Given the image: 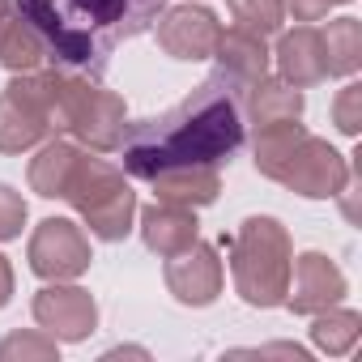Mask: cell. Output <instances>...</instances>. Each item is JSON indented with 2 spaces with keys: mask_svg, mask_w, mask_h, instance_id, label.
<instances>
[{
  "mask_svg": "<svg viewBox=\"0 0 362 362\" xmlns=\"http://www.w3.org/2000/svg\"><path fill=\"white\" fill-rule=\"evenodd\" d=\"M30 315L43 332H52L56 341L64 345H77V341H90V332L98 328V303L86 286L77 281H47L35 303H30Z\"/></svg>",
  "mask_w": 362,
  "mask_h": 362,
  "instance_id": "9",
  "label": "cell"
},
{
  "mask_svg": "<svg viewBox=\"0 0 362 362\" xmlns=\"http://www.w3.org/2000/svg\"><path fill=\"white\" fill-rule=\"evenodd\" d=\"M320 39H324L328 77H354L362 69V26H358V18L328 22V30H320Z\"/></svg>",
  "mask_w": 362,
  "mask_h": 362,
  "instance_id": "21",
  "label": "cell"
},
{
  "mask_svg": "<svg viewBox=\"0 0 362 362\" xmlns=\"http://www.w3.org/2000/svg\"><path fill=\"white\" fill-rule=\"evenodd\" d=\"M281 9H286V18L311 26V22H324V18H328L332 0H281Z\"/></svg>",
  "mask_w": 362,
  "mask_h": 362,
  "instance_id": "26",
  "label": "cell"
},
{
  "mask_svg": "<svg viewBox=\"0 0 362 362\" xmlns=\"http://www.w3.org/2000/svg\"><path fill=\"white\" fill-rule=\"evenodd\" d=\"M362 337V315L349 311V307H324L311 315V345L328 358H345Z\"/></svg>",
  "mask_w": 362,
  "mask_h": 362,
  "instance_id": "20",
  "label": "cell"
},
{
  "mask_svg": "<svg viewBox=\"0 0 362 362\" xmlns=\"http://www.w3.org/2000/svg\"><path fill=\"white\" fill-rule=\"evenodd\" d=\"M9 298H13V264L0 252V307H9Z\"/></svg>",
  "mask_w": 362,
  "mask_h": 362,
  "instance_id": "28",
  "label": "cell"
},
{
  "mask_svg": "<svg viewBox=\"0 0 362 362\" xmlns=\"http://www.w3.org/2000/svg\"><path fill=\"white\" fill-rule=\"evenodd\" d=\"M252 162L264 179L307 197V201H332L349 188V158L332 149L324 136L307 132L298 119H281L252 132Z\"/></svg>",
  "mask_w": 362,
  "mask_h": 362,
  "instance_id": "3",
  "label": "cell"
},
{
  "mask_svg": "<svg viewBox=\"0 0 362 362\" xmlns=\"http://www.w3.org/2000/svg\"><path fill=\"white\" fill-rule=\"evenodd\" d=\"M243 354H252V358H294V362L311 358L303 345H260V349H243Z\"/></svg>",
  "mask_w": 362,
  "mask_h": 362,
  "instance_id": "27",
  "label": "cell"
},
{
  "mask_svg": "<svg viewBox=\"0 0 362 362\" xmlns=\"http://www.w3.org/2000/svg\"><path fill=\"white\" fill-rule=\"evenodd\" d=\"M162 277H166V290L179 307H209V303H218V294L226 286V269L218 260V247L201 243V239L184 252L166 256Z\"/></svg>",
  "mask_w": 362,
  "mask_h": 362,
  "instance_id": "10",
  "label": "cell"
},
{
  "mask_svg": "<svg viewBox=\"0 0 362 362\" xmlns=\"http://www.w3.org/2000/svg\"><path fill=\"white\" fill-rule=\"evenodd\" d=\"M47 64H52L47 39L22 13H9L5 22H0V69H9V73H35V69H47Z\"/></svg>",
  "mask_w": 362,
  "mask_h": 362,
  "instance_id": "19",
  "label": "cell"
},
{
  "mask_svg": "<svg viewBox=\"0 0 362 362\" xmlns=\"http://www.w3.org/2000/svg\"><path fill=\"white\" fill-rule=\"evenodd\" d=\"M64 201L77 209L81 226H90V235L103 239V243L128 239L132 226H136V209H141L136 192L128 184V175H124V166L98 158L94 149L81 153V162H77V170L69 179V188H64Z\"/></svg>",
  "mask_w": 362,
  "mask_h": 362,
  "instance_id": "6",
  "label": "cell"
},
{
  "mask_svg": "<svg viewBox=\"0 0 362 362\" xmlns=\"http://www.w3.org/2000/svg\"><path fill=\"white\" fill-rule=\"evenodd\" d=\"M90 235L69 218H43L26 243V264L43 281H77L90 269Z\"/></svg>",
  "mask_w": 362,
  "mask_h": 362,
  "instance_id": "8",
  "label": "cell"
},
{
  "mask_svg": "<svg viewBox=\"0 0 362 362\" xmlns=\"http://www.w3.org/2000/svg\"><path fill=\"white\" fill-rule=\"evenodd\" d=\"M273 64H277V77L290 81L294 90H307V86H320L328 77L324 69V39L315 26H294V30H281L277 35V47L269 52Z\"/></svg>",
  "mask_w": 362,
  "mask_h": 362,
  "instance_id": "15",
  "label": "cell"
},
{
  "mask_svg": "<svg viewBox=\"0 0 362 362\" xmlns=\"http://www.w3.org/2000/svg\"><path fill=\"white\" fill-rule=\"evenodd\" d=\"M9 13H13V9H9V0H0V22H5Z\"/></svg>",
  "mask_w": 362,
  "mask_h": 362,
  "instance_id": "29",
  "label": "cell"
},
{
  "mask_svg": "<svg viewBox=\"0 0 362 362\" xmlns=\"http://www.w3.org/2000/svg\"><path fill=\"white\" fill-rule=\"evenodd\" d=\"M209 60H218V77H222L226 86H235L239 94H243L252 81H260V77L269 73V64H273L269 39H260V35H252V30H239V26H230V30L218 35V47H214Z\"/></svg>",
  "mask_w": 362,
  "mask_h": 362,
  "instance_id": "14",
  "label": "cell"
},
{
  "mask_svg": "<svg viewBox=\"0 0 362 362\" xmlns=\"http://www.w3.org/2000/svg\"><path fill=\"white\" fill-rule=\"evenodd\" d=\"M26 218H30V205L18 188L9 184H0V243H9V239H22L26 230Z\"/></svg>",
  "mask_w": 362,
  "mask_h": 362,
  "instance_id": "25",
  "label": "cell"
},
{
  "mask_svg": "<svg viewBox=\"0 0 362 362\" xmlns=\"http://www.w3.org/2000/svg\"><path fill=\"white\" fill-rule=\"evenodd\" d=\"M136 230H141V243L153 252V256H175L201 239V222H197V209L188 205H170V201H153L145 209H136Z\"/></svg>",
  "mask_w": 362,
  "mask_h": 362,
  "instance_id": "13",
  "label": "cell"
},
{
  "mask_svg": "<svg viewBox=\"0 0 362 362\" xmlns=\"http://www.w3.org/2000/svg\"><path fill=\"white\" fill-rule=\"evenodd\" d=\"M81 153H86V145L64 141V136H47L39 145V153L30 158V170H26L30 192L43 197V201H64V188H69V179H73Z\"/></svg>",
  "mask_w": 362,
  "mask_h": 362,
  "instance_id": "18",
  "label": "cell"
},
{
  "mask_svg": "<svg viewBox=\"0 0 362 362\" xmlns=\"http://www.w3.org/2000/svg\"><path fill=\"white\" fill-rule=\"evenodd\" d=\"M128 128V103L90 73L52 69V132H69L94 153H115Z\"/></svg>",
  "mask_w": 362,
  "mask_h": 362,
  "instance_id": "5",
  "label": "cell"
},
{
  "mask_svg": "<svg viewBox=\"0 0 362 362\" xmlns=\"http://www.w3.org/2000/svg\"><path fill=\"white\" fill-rule=\"evenodd\" d=\"M226 9L239 30H252L260 39H273L286 30V9L281 0H226Z\"/></svg>",
  "mask_w": 362,
  "mask_h": 362,
  "instance_id": "22",
  "label": "cell"
},
{
  "mask_svg": "<svg viewBox=\"0 0 362 362\" xmlns=\"http://www.w3.org/2000/svg\"><path fill=\"white\" fill-rule=\"evenodd\" d=\"M153 35H158V47L170 56V60H209L214 47H218V35H222V22L214 9L205 5H175V9H162L158 22H153Z\"/></svg>",
  "mask_w": 362,
  "mask_h": 362,
  "instance_id": "11",
  "label": "cell"
},
{
  "mask_svg": "<svg viewBox=\"0 0 362 362\" xmlns=\"http://www.w3.org/2000/svg\"><path fill=\"white\" fill-rule=\"evenodd\" d=\"M243 136L247 128H243L239 90L214 73L170 111L124 128L119 158H124L128 179L149 184L166 166H226L239 153Z\"/></svg>",
  "mask_w": 362,
  "mask_h": 362,
  "instance_id": "1",
  "label": "cell"
},
{
  "mask_svg": "<svg viewBox=\"0 0 362 362\" xmlns=\"http://www.w3.org/2000/svg\"><path fill=\"white\" fill-rule=\"evenodd\" d=\"M332 124H337L341 136H358L362 132V86L354 77H345V86H341V94L332 103Z\"/></svg>",
  "mask_w": 362,
  "mask_h": 362,
  "instance_id": "24",
  "label": "cell"
},
{
  "mask_svg": "<svg viewBox=\"0 0 362 362\" xmlns=\"http://www.w3.org/2000/svg\"><path fill=\"white\" fill-rule=\"evenodd\" d=\"M149 184H153V201L205 209L222 197V166H166Z\"/></svg>",
  "mask_w": 362,
  "mask_h": 362,
  "instance_id": "17",
  "label": "cell"
},
{
  "mask_svg": "<svg viewBox=\"0 0 362 362\" xmlns=\"http://www.w3.org/2000/svg\"><path fill=\"white\" fill-rule=\"evenodd\" d=\"M239 107H243V128L256 132V128H269V124H281V119H303V90L264 73L260 81H252L243 90Z\"/></svg>",
  "mask_w": 362,
  "mask_h": 362,
  "instance_id": "16",
  "label": "cell"
},
{
  "mask_svg": "<svg viewBox=\"0 0 362 362\" xmlns=\"http://www.w3.org/2000/svg\"><path fill=\"white\" fill-rule=\"evenodd\" d=\"M166 0H13L52 52V69H73L98 77L107 56L145 30H153Z\"/></svg>",
  "mask_w": 362,
  "mask_h": 362,
  "instance_id": "2",
  "label": "cell"
},
{
  "mask_svg": "<svg viewBox=\"0 0 362 362\" xmlns=\"http://www.w3.org/2000/svg\"><path fill=\"white\" fill-rule=\"evenodd\" d=\"M52 132V64L35 73H13L0 90V153H26Z\"/></svg>",
  "mask_w": 362,
  "mask_h": 362,
  "instance_id": "7",
  "label": "cell"
},
{
  "mask_svg": "<svg viewBox=\"0 0 362 362\" xmlns=\"http://www.w3.org/2000/svg\"><path fill=\"white\" fill-rule=\"evenodd\" d=\"M349 294V277L341 273V264L324 252H303L290 264V286H286V303L294 315H315L324 307H337Z\"/></svg>",
  "mask_w": 362,
  "mask_h": 362,
  "instance_id": "12",
  "label": "cell"
},
{
  "mask_svg": "<svg viewBox=\"0 0 362 362\" xmlns=\"http://www.w3.org/2000/svg\"><path fill=\"white\" fill-rule=\"evenodd\" d=\"M290 264H294V239L277 218L252 214L239 222L230 239V277H235V294L247 307L256 311L281 307L290 286Z\"/></svg>",
  "mask_w": 362,
  "mask_h": 362,
  "instance_id": "4",
  "label": "cell"
},
{
  "mask_svg": "<svg viewBox=\"0 0 362 362\" xmlns=\"http://www.w3.org/2000/svg\"><path fill=\"white\" fill-rule=\"evenodd\" d=\"M60 358V341L52 332H9L0 341V362H52Z\"/></svg>",
  "mask_w": 362,
  "mask_h": 362,
  "instance_id": "23",
  "label": "cell"
},
{
  "mask_svg": "<svg viewBox=\"0 0 362 362\" xmlns=\"http://www.w3.org/2000/svg\"><path fill=\"white\" fill-rule=\"evenodd\" d=\"M332 5H349V0H332Z\"/></svg>",
  "mask_w": 362,
  "mask_h": 362,
  "instance_id": "30",
  "label": "cell"
}]
</instances>
